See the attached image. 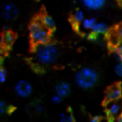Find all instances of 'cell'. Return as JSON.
<instances>
[{
	"label": "cell",
	"mask_w": 122,
	"mask_h": 122,
	"mask_svg": "<svg viewBox=\"0 0 122 122\" xmlns=\"http://www.w3.org/2000/svg\"><path fill=\"white\" fill-rule=\"evenodd\" d=\"M75 83L80 88L88 90L95 86L98 81V73L90 67H85L79 70L75 75Z\"/></svg>",
	"instance_id": "cell-2"
},
{
	"label": "cell",
	"mask_w": 122,
	"mask_h": 122,
	"mask_svg": "<svg viewBox=\"0 0 122 122\" xmlns=\"http://www.w3.org/2000/svg\"><path fill=\"white\" fill-rule=\"evenodd\" d=\"M84 19H85V15L83 11L80 9H77L74 14V20L76 23H81Z\"/></svg>",
	"instance_id": "cell-14"
},
{
	"label": "cell",
	"mask_w": 122,
	"mask_h": 122,
	"mask_svg": "<svg viewBox=\"0 0 122 122\" xmlns=\"http://www.w3.org/2000/svg\"><path fill=\"white\" fill-rule=\"evenodd\" d=\"M41 23H42L43 25H44L46 29H49V30L53 29L54 28V25H55L54 20L53 19V18L49 15H44V17L42 18V19H41Z\"/></svg>",
	"instance_id": "cell-12"
},
{
	"label": "cell",
	"mask_w": 122,
	"mask_h": 122,
	"mask_svg": "<svg viewBox=\"0 0 122 122\" xmlns=\"http://www.w3.org/2000/svg\"><path fill=\"white\" fill-rule=\"evenodd\" d=\"M115 122H122V116H120L118 119L116 120V121Z\"/></svg>",
	"instance_id": "cell-26"
},
{
	"label": "cell",
	"mask_w": 122,
	"mask_h": 122,
	"mask_svg": "<svg viewBox=\"0 0 122 122\" xmlns=\"http://www.w3.org/2000/svg\"><path fill=\"white\" fill-rule=\"evenodd\" d=\"M34 58L36 62L43 66L53 65L59 58V49L49 43L38 44L34 50Z\"/></svg>",
	"instance_id": "cell-1"
},
{
	"label": "cell",
	"mask_w": 122,
	"mask_h": 122,
	"mask_svg": "<svg viewBox=\"0 0 122 122\" xmlns=\"http://www.w3.org/2000/svg\"><path fill=\"white\" fill-rule=\"evenodd\" d=\"M89 39L90 40H95V39H97V34H94V33H90V34H89Z\"/></svg>",
	"instance_id": "cell-24"
},
{
	"label": "cell",
	"mask_w": 122,
	"mask_h": 122,
	"mask_svg": "<svg viewBox=\"0 0 122 122\" xmlns=\"http://www.w3.org/2000/svg\"><path fill=\"white\" fill-rule=\"evenodd\" d=\"M115 72L118 76H122V62L120 61L115 67Z\"/></svg>",
	"instance_id": "cell-20"
},
{
	"label": "cell",
	"mask_w": 122,
	"mask_h": 122,
	"mask_svg": "<svg viewBox=\"0 0 122 122\" xmlns=\"http://www.w3.org/2000/svg\"><path fill=\"white\" fill-rule=\"evenodd\" d=\"M120 110V106L118 103L115 101H110V104L107 106V113L111 117H114L119 114Z\"/></svg>",
	"instance_id": "cell-10"
},
{
	"label": "cell",
	"mask_w": 122,
	"mask_h": 122,
	"mask_svg": "<svg viewBox=\"0 0 122 122\" xmlns=\"http://www.w3.org/2000/svg\"><path fill=\"white\" fill-rule=\"evenodd\" d=\"M2 43H3V41H2V39H0V44H2Z\"/></svg>",
	"instance_id": "cell-27"
},
{
	"label": "cell",
	"mask_w": 122,
	"mask_h": 122,
	"mask_svg": "<svg viewBox=\"0 0 122 122\" xmlns=\"http://www.w3.org/2000/svg\"><path fill=\"white\" fill-rule=\"evenodd\" d=\"M18 14H19V9L17 6L13 3H7L2 6L0 15L5 20H14L17 18Z\"/></svg>",
	"instance_id": "cell-5"
},
{
	"label": "cell",
	"mask_w": 122,
	"mask_h": 122,
	"mask_svg": "<svg viewBox=\"0 0 122 122\" xmlns=\"http://www.w3.org/2000/svg\"><path fill=\"white\" fill-rule=\"evenodd\" d=\"M14 91L20 98H28L33 92V86L29 81L26 80H20L14 85Z\"/></svg>",
	"instance_id": "cell-4"
},
{
	"label": "cell",
	"mask_w": 122,
	"mask_h": 122,
	"mask_svg": "<svg viewBox=\"0 0 122 122\" xmlns=\"http://www.w3.org/2000/svg\"><path fill=\"white\" fill-rule=\"evenodd\" d=\"M8 110V105L7 104L5 103V101L3 100H1L0 99V116L3 115H4V114L7 112Z\"/></svg>",
	"instance_id": "cell-19"
},
{
	"label": "cell",
	"mask_w": 122,
	"mask_h": 122,
	"mask_svg": "<svg viewBox=\"0 0 122 122\" xmlns=\"http://www.w3.org/2000/svg\"><path fill=\"white\" fill-rule=\"evenodd\" d=\"M60 122H75V120L71 114L65 112L60 115Z\"/></svg>",
	"instance_id": "cell-15"
},
{
	"label": "cell",
	"mask_w": 122,
	"mask_h": 122,
	"mask_svg": "<svg viewBox=\"0 0 122 122\" xmlns=\"http://www.w3.org/2000/svg\"><path fill=\"white\" fill-rule=\"evenodd\" d=\"M100 118H99L98 116L93 117V118H91V119H90V122H100Z\"/></svg>",
	"instance_id": "cell-25"
},
{
	"label": "cell",
	"mask_w": 122,
	"mask_h": 122,
	"mask_svg": "<svg viewBox=\"0 0 122 122\" xmlns=\"http://www.w3.org/2000/svg\"><path fill=\"white\" fill-rule=\"evenodd\" d=\"M108 31V26L103 22H96L91 29V32L95 34H103Z\"/></svg>",
	"instance_id": "cell-9"
},
{
	"label": "cell",
	"mask_w": 122,
	"mask_h": 122,
	"mask_svg": "<svg viewBox=\"0 0 122 122\" xmlns=\"http://www.w3.org/2000/svg\"><path fill=\"white\" fill-rule=\"evenodd\" d=\"M116 34H117V36H118L120 41H122V25L118 28V29H117V31H116Z\"/></svg>",
	"instance_id": "cell-23"
},
{
	"label": "cell",
	"mask_w": 122,
	"mask_h": 122,
	"mask_svg": "<svg viewBox=\"0 0 122 122\" xmlns=\"http://www.w3.org/2000/svg\"><path fill=\"white\" fill-rule=\"evenodd\" d=\"M34 110L36 113H41L44 110V105L40 103H37L34 105Z\"/></svg>",
	"instance_id": "cell-21"
},
{
	"label": "cell",
	"mask_w": 122,
	"mask_h": 122,
	"mask_svg": "<svg viewBox=\"0 0 122 122\" xmlns=\"http://www.w3.org/2000/svg\"><path fill=\"white\" fill-rule=\"evenodd\" d=\"M7 70L3 67H0V84H4L7 80Z\"/></svg>",
	"instance_id": "cell-17"
},
{
	"label": "cell",
	"mask_w": 122,
	"mask_h": 122,
	"mask_svg": "<svg viewBox=\"0 0 122 122\" xmlns=\"http://www.w3.org/2000/svg\"><path fill=\"white\" fill-rule=\"evenodd\" d=\"M61 100H62V97L56 95V94L52 97V102L54 104H55V105H59V104L61 102Z\"/></svg>",
	"instance_id": "cell-22"
},
{
	"label": "cell",
	"mask_w": 122,
	"mask_h": 122,
	"mask_svg": "<svg viewBox=\"0 0 122 122\" xmlns=\"http://www.w3.org/2000/svg\"><path fill=\"white\" fill-rule=\"evenodd\" d=\"M95 23H96V19L95 18L84 19L83 21L81 22V26L84 29H91Z\"/></svg>",
	"instance_id": "cell-13"
},
{
	"label": "cell",
	"mask_w": 122,
	"mask_h": 122,
	"mask_svg": "<svg viewBox=\"0 0 122 122\" xmlns=\"http://www.w3.org/2000/svg\"><path fill=\"white\" fill-rule=\"evenodd\" d=\"M115 56V59L117 61H121L122 60V44H119L116 46V49H115V53L114 54Z\"/></svg>",
	"instance_id": "cell-16"
},
{
	"label": "cell",
	"mask_w": 122,
	"mask_h": 122,
	"mask_svg": "<svg viewBox=\"0 0 122 122\" xmlns=\"http://www.w3.org/2000/svg\"><path fill=\"white\" fill-rule=\"evenodd\" d=\"M106 0H82L85 8L90 10H98L103 8Z\"/></svg>",
	"instance_id": "cell-8"
},
{
	"label": "cell",
	"mask_w": 122,
	"mask_h": 122,
	"mask_svg": "<svg viewBox=\"0 0 122 122\" xmlns=\"http://www.w3.org/2000/svg\"><path fill=\"white\" fill-rule=\"evenodd\" d=\"M29 34L31 40L35 44L48 43L49 39V30L46 29L40 21H34L29 26Z\"/></svg>",
	"instance_id": "cell-3"
},
{
	"label": "cell",
	"mask_w": 122,
	"mask_h": 122,
	"mask_svg": "<svg viewBox=\"0 0 122 122\" xmlns=\"http://www.w3.org/2000/svg\"><path fill=\"white\" fill-rule=\"evenodd\" d=\"M14 38H15L14 37V34H13L11 31L7 30L4 32V35H3L2 41L7 47H10V46L13 44V43H14Z\"/></svg>",
	"instance_id": "cell-11"
},
{
	"label": "cell",
	"mask_w": 122,
	"mask_h": 122,
	"mask_svg": "<svg viewBox=\"0 0 122 122\" xmlns=\"http://www.w3.org/2000/svg\"><path fill=\"white\" fill-rule=\"evenodd\" d=\"M120 96H121L120 88L118 85H113L107 90L105 98H106L107 101H115L118 99H120Z\"/></svg>",
	"instance_id": "cell-7"
},
{
	"label": "cell",
	"mask_w": 122,
	"mask_h": 122,
	"mask_svg": "<svg viewBox=\"0 0 122 122\" xmlns=\"http://www.w3.org/2000/svg\"><path fill=\"white\" fill-rule=\"evenodd\" d=\"M109 39H110V42L111 44H113V45H115L117 46L119 44V42H120V39H119L118 36H117L116 33H114V34H111L110 35V38H109Z\"/></svg>",
	"instance_id": "cell-18"
},
{
	"label": "cell",
	"mask_w": 122,
	"mask_h": 122,
	"mask_svg": "<svg viewBox=\"0 0 122 122\" xmlns=\"http://www.w3.org/2000/svg\"><path fill=\"white\" fill-rule=\"evenodd\" d=\"M54 90H55L56 95L64 98V97H66L70 95V91H71V86L68 82L62 81L56 85Z\"/></svg>",
	"instance_id": "cell-6"
}]
</instances>
